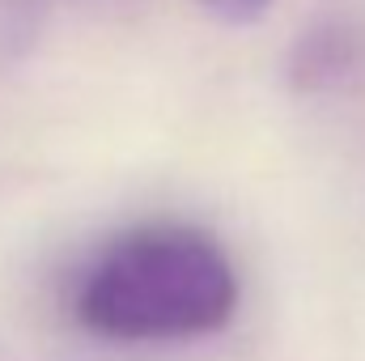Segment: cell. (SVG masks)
<instances>
[{
	"instance_id": "1",
	"label": "cell",
	"mask_w": 365,
	"mask_h": 361,
	"mask_svg": "<svg viewBox=\"0 0 365 361\" xmlns=\"http://www.w3.org/2000/svg\"><path fill=\"white\" fill-rule=\"evenodd\" d=\"M238 310V272L195 225H136L106 243L77 280V323L119 345H170L221 332Z\"/></svg>"
},
{
	"instance_id": "2",
	"label": "cell",
	"mask_w": 365,
	"mask_h": 361,
	"mask_svg": "<svg viewBox=\"0 0 365 361\" xmlns=\"http://www.w3.org/2000/svg\"><path fill=\"white\" fill-rule=\"evenodd\" d=\"M212 17H221V21H234V26H247V21H259L268 9H272V0H200Z\"/></svg>"
}]
</instances>
